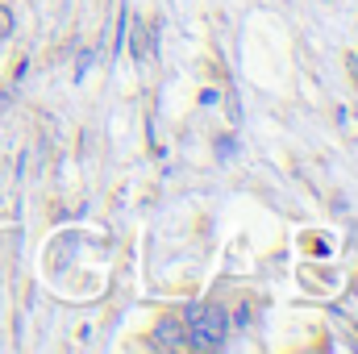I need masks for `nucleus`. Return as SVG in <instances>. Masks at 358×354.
I'll return each instance as SVG.
<instances>
[{
	"mask_svg": "<svg viewBox=\"0 0 358 354\" xmlns=\"http://www.w3.org/2000/svg\"><path fill=\"white\" fill-rule=\"evenodd\" d=\"M183 330H187V342H192V346L213 351V346H221L225 334H229V313H225L221 304H187Z\"/></svg>",
	"mask_w": 358,
	"mask_h": 354,
	"instance_id": "1",
	"label": "nucleus"
},
{
	"mask_svg": "<svg viewBox=\"0 0 358 354\" xmlns=\"http://www.w3.org/2000/svg\"><path fill=\"white\" fill-rule=\"evenodd\" d=\"M155 346H159V351H179V346H187V330L179 325L176 317L159 321V330H155Z\"/></svg>",
	"mask_w": 358,
	"mask_h": 354,
	"instance_id": "2",
	"label": "nucleus"
},
{
	"mask_svg": "<svg viewBox=\"0 0 358 354\" xmlns=\"http://www.w3.org/2000/svg\"><path fill=\"white\" fill-rule=\"evenodd\" d=\"M13 34V13H8V4H0V38H8Z\"/></svg>",
	"mask_w": 358,
	"mask_h": 354,
	"instance_id": "3",
	"label": "nucleus"
}]
</instances>
